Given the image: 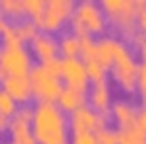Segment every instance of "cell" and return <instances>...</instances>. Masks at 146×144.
I'll list each match as a JSON object with an SVG mask.
<instances>
[{
	"instance_id": "8992f818",
	"label": "cell",
	"mask_w": 146,
	"mask_h": 144,
	"mask_svg": "<svg viewBox=\"0 0 146 144\" xmlns=\"http://www.w3.org/2000/svg\"><path fill=\"white\" fill-rule=\"evenodd\" d=\"M30 70H32V57L23 49V44L0 49V78L30 74Z\"/></svg>"
},
{
	"instance_id": "7402d4cb",
	"label": "cell",
	"mask_w": 146,
	"mask_h": 144,
	"mask_svg": "<svg viewBox=\"0 0 146 144\" xmlns=\"http://www.w3.org/2000/svg\"><path fill=\"white\" fill-rule=\"evenodd\" d=\"M17 32H19V38H21V42H23V40H30V42H32L34 36L38 34V26L32 21V19H30V21H28V19H23V21L17 23Z\"/></svg>"
},
{
	"instance_id": "d6a6232c",
	"label": "cell",
	"mask_w": 146,
	"mask_h": 144,
	"mask_svg": "<svg viewBox=\"0 0 146 144\" xmlns=\"http://www.w3.org/2000/svg\"><path fill=\"white\" fill-rule=\"evenodd\" d=\"M2 23H4V19H2V17H0V26H2Z\"/></svg>"
},
{
	"instance_id": "5b68a950",
	"label": "cell",
	"mask_w": 146,
	"mask_h": 144,
	"mask_svg": "<svg viewBox=\"0 0 146 144\" xmlns=\"http://www.w3.org/2000/svg\"><path fill=\"white\" fill-rule=\"evenodd\" d=\"M138 72H140V64L135 62L133 51L123 42V47L117 51V55L112 59V74L117 78V83L123 89L131 91L138 87Z\"/></svg>"
},
{
	"instance_id": "3957f363",
	"label": "cell",
	"mask_w": 146,
	"mask_h": 144,
	"mask_svg": "<svg viewBox=\"0 0 146 144\" xmlns=\"http://www.w3.org/2000/svg\"><path fill=\"white\" fill-rule=\"evenodd\" d=\"M102 11L129 38L135 40V36H138V28H135V0H102Z\"/></svg>"
},
{
	"instance_id": "5bb4252c",
	"label": "cell",
	"mask_w": 146,
	"mask_h": 144,
	"mask_svg": "<svg viewBox=\"0 0 146 144\" xmlns=\"http://www.w3.org/2000/svg\"><path fill=\"white\" fill-rule=\"evenodd\" d=\"M110 110H112L114 121L121 125V129L123 127H133L135 121H138V108L127 100H117L110 106Z\"/></svg>"
},
{
	"instance_id": "6da1fadb",
	"label": "cell",
	"mask_w": 146,
	"mask_h": 144,
	"mask_svg": "<svg viewBox=\"0 0 146 144\" xmlns=\"http://www.w3.org/2000/svg\"><path fill=\"white\" fill-rule=\"evenodd\" d=\"M68 117L55 102H38L32 108V133L38 144H68Z\"/></svg>"
},
{
	"instance_id": "ba28073f",
	"label": "cell",
	"mask_w": 146,
	"mask_h": 144,
	"mask_svg": "<svg viewBox=\"0 0 146 144\" xmlns=\"http://www.w3.org/2000/svg\"><path fill=\"white\" fill-rule=\"evenodd\" d=\"M70 129L72 133H98L100 129H104L106 125V117L102 115V112L93 110L89 104H85V106L76 108L74 112H70Z\"/></svg>"
},
{
	"instance_id": "f546056e",
	"label": "cell",
	"mask_w": 146,
	"mask_h": 144,
	"mask_svg": "<svg viewBox=\"0 0 146 144\" xmlns=\"http://www.w3.org/2000/svg\"><path fill=\"white\" fill-rule=\"evenodd\" d=\"M135 44H138V49H140L142 59H146V34H138V36H135Z\"/></svg>"
},
{
	"instance_id": "4316f807",
	"label": "cell",
	"mask_w": 146,
	"mask_h": 144,
	"mask_svg": "<svg viewBox=\"0 0 146 144\" xmlns=\"http://www.w3.org/2000/svg\"><path fill=\"white\" fill-rule=\"evenodd\" d=\"M95 138H98V144H117V131L110 129V127L100 129L95 133Z\"/></svg>"
},
{
	"instance_id": "1f68e13d",
	"label": "cell",
	"mask_w": 146,
	"mask_h": 144,
	"mask_svg": "<svg viewBox=\"0 0 146 144\" xmlns=\"http://www.w3.org/2000/svg\"><path fill=\"white\" fill-rule=\"evenodd\" d=\"M9 123H11V121H9L7 117H4V115H0V131H2L4 127H9Z\"/></svg>"
},
{
	"instance_id": "484cf974",
	"label": "cell",
	"mask_w": 146,
	"mask_h": 144,
	"mask_svg": "<svg viewBox=\"0 0 146 144\" xmlns=\"http://www.w3.org/2000/svg\"><path fill=\"white\" fill-rule=\"evenodd\" d=\"M135 28L146 34V0H135Z\"/></svg>"
},
{
	"instance_id": "cb8c5ba5",
	"label": "cell",
	"mask_w": 146,
	"mask_h": 144,
	"mask_svg": "<svg viewBox=\"0 0 146 144\" xmlns=\"http://www.w3.org/2000/svg\"><path fill=\"white\" fill-rule=\"evenodd\" d=\"M80 55H83V62H87V59L98 55V44H95V40L91 36L80 38Z\"/></svg>"
},
{
	"instance_id": "f1b7e54d",
	"label": "cell",
	"mask_w": 146,
	"mask_h": 144,
	"mask_svg": "<svg viewBox=\"0 0 146 144\" xmlns=\"http://www.w3.org/2000/svg\"><path fill=\"white\" fill-rule=\"evenodd\" d=\"M44 68H47L49 72H53L55 76H62V57H55V59H51V62H47Z\"/></svg>"
},
{
	"instance_id": "277c9868",
	"label": "cell",
	"mask_w": 146,
	"mask_h": 144,
	"mask_svg": "<svg viewBox=\"0 0 146 144\" xmlns=\"http://www.w3.org/2000/svg\"><path fill=\"white\" fill-rule=\"evenodd\" d=\"M30 81H32V93L38 98V102H57L62 93V81L44 68V64H36L30 70Z\"/></svg>"
},
{
	"instance_id": "ac0fdd59",
	"label": "cell",
	"mask_w": 146,
	"mask_h": 144,
	"mask_svg": "<svg viewBox=\"0 0 146 144\" xmlns=\"http://www.w3.org/2000/svg\"><path fill=\"white\" fill-rule=\"evenodd\" d=\"M57 47H59V51L64 53V57H76L80 53V38L74 32H68V34H64V36L59 38Z\"/></svg>"
},
{
	"instance_id": "4dcf8cb0",
	"label": "cell",
	"mask_w": 146,
	"mask_h": 144,
	"mask_svg": "<svg viewBox=\"0 0 146 144\" xmlns=\"http://www.w3.org/2000/svg\"><path fill=\"white\" fill-rule=\"evenodd\" d=\"M135 125H138L142 131H146V106L138 108V121H135Z\"/></svg>"
},
{
	"instance_id": "7a4b0ae2",
	"label": "cell",
	"mask_w": 146,
	"mask_h": 144,
	"mask_svg": "<svg viewBox=\"0 0 146 144\" xmlns=\"http://www.w3.org/2000/svg\"><path fill=\"white\" fill-rule=\"evenodd\" d=\"M72 32L78 38L89 36V34H98L106 30V15H104L100 4L91 2V0H83L74 7L72 11Z\"/></svg>"
},
{
	"instance_id": "30bf717a",
	"label": "cell",
	"mask_w": 146,
	"mask_h": 144,
	"mask_svg": "<svg viewBox=\"0 0 146 144\" xmlns=\"http://www.w3.org/2000/svg\"><path fill=\"white\" fill-rule=\"evenodd\" d=\"M62 76L66 81V87L85 91L87 89V68L80 57H64L62 59Z\"/></svg>"
},
{
	"instance_id": "52a82bcc",
	"label": "cell",
	"mask_w": 146,
	"mask_h": 144,
	"mask_svg": "<svg viewBox=\"0 0 146 144\" xmlns=\"http://www.w3.org/2000/svg\"><path fill=\"white\" fill-rule=\"evenodd\" d=\"M72 11H74L72 0H47L44 9H42V15L34 23L38 28L47 30V32H53V30L62 28L66 19L72 17Z\"/></svg>"
},
{
	"instance_id": "ffe728a7",
	"label": "cell",
	"mask_w": 146,
	"mask_h": 144,
	"mask_svg": "<svg viewBox=\"0 0 146 144\" xmlns=\"http://www.w3.org/2000/svg\"><path fill=\"white\" fill-rule=\"evenodd\" d=\"M85 68H87V76L91 78L93 83H95V81H102V78H106L108 68L98 59V55L91 57V59H87V62H85Z\"/></svg>"
},
{
	"instance_id": "7c38bea8",
	"label": "cell",
	"mask_w": 146,
	"mask_h": 144,
	"mask_svg": "<svg viewBox=\"0 0 146 144\" xmlns=\"http://www.w3.org/2000/svg\"><path fill=\"white\" fill-rule=\"evenodd\" d=\"M32 51H34V55L40 59V64H47V62H51V59L57 57L59 47H57V40H55L51 34L38 32L36 36H34V40H32Z\"/></svg>"
},
{
	"instance_id": "e0dca14e",
	"label": "cell",
	"mask_w": 146,
	"mask_h": 144,
	"mask_svg": "<svg viewBox=\"0 0 146 144\" xmlns=\"http://www.w3.org/2000/svg\"><path fill=\"white\" fill-rule=\"evenodd\" d=\"M117 144H146V131H142L138 125L123 127L117 131Z\"/></svg>"
},
{
	"instance_id": "44dd1931",
	"label": "cell",
	"mask_w": 146,
	"mask_h": 144,
	"mask_svg": "<svg viewBox=\"0 0 146 144\" xmlns=\"http://www.w3.org/2000/svg\"><path fill=\"white\" fill-rule=\"evenodd\" d=\"M0 11L7 13L9 17H21L26 15V9H23V0H2L0 2Z\"/></svg>"
},
{
	"instance_id": "2e32d148",
	"label": "cell",
	"mask_w": 146,
	"mask_h": 144,
	"mask_svg": "<svg viewBox=\"0 0 146 144\" xmlns=\"http://www.w3.org/2000/svg\"><path fill=\"white\" fill-rule=\"evenodd\" d=\"M57 106L62 110L74 112L76 108L85 106V91H78V89H72V87H64L59 98H57Z\"/></svg>"
},
{
	"instance_id": "8fae6325",
	"label": "cell",
	"mask_w": 146,
	"mask_h": 144,
	"mask_svg": "<svg viewBox=\"0 0 146 144\" xmlns=\"http://www.w3.org/2000/svg\"><path fill=\"white\" fill-rule=\"evenodd\" d=\"M2 87L15 102H28L32 98V81L30 74H21V76H4Z\"/></svg>"
},
{
	"instance_id": "603a6c76",
	"label": "cell",
	"mask_w": 146,
	"mask_h": 144,
	"mask_svg": "<svg viewBox=\"0 0 146 144\" xmlns=\"http://www.w3.org/2000/svg\"><path fill=\"white\" fill-rule=\"evenodd\" d=\"M15 112H17V102L2 89V91H0V115H4L9 119V117H13Z\"/></svg>"
},
{
	"instance_id": "4fadbf2b",
	"label": "cell",
	"mask_w": 146,
	"mask_h": 144,
	"mask_svg": "<svg viewBox=\"0 0 146 144\" xmlns=\"http://www.w3.org/2000/svg\"><path fill=\"white\" fill-rule=\"evenodd\" d=\"M110 106H112V93H110V83H108V78L95 81L93 87H91V108L104 115Z\"/></svg>"
},
{
	"instance_id": "d6986e66",
	"label": "cell",
	"mask_w": 146,
	"mask_h": 144,
	"mask_svg": "<svg viewBox=\"0 0 146 144\" xmlns=\"http://www.w3.org/2000/svg\"><path fill=\"white\" fill-rule=\"evenodd\" d=\"M0 36H2V40H4V47H19V44H23L21 38H19L17 26H13V23L4 21L2 26H0Z\"/></svg>"
},
{
	"instance_id": "d4e9b609",
	"label": "cell",
	"mask_w": 146,
	"mask_h": 144,
	"mask_svg": "<svg viewBox=\"0 0 146 144\" xmlns=\"http://www.w3.org/2000/svg\"><path fill=\"white\" fill-rule=\"evenodd\" d=\"M44 2L47 0H23V9H26V15L32 17V21L42 15V9H44Z\"/></svg>"
},
{
	"instance_id": "9a60e30c",
	"label": "cell",
	"mask_w": 146,
	"mask_h": 144,
	"mask_svg": "<svg viewBox=\"0 0 146 144\" xmlns=\"http://www.w3.org/2000/svg\"><path fill=\"white\" fill-rule=\"evenodd\" d=\"M95 44H98V59L106 68H110L114 55H117V51L123 47V40L117 38V36H102L100 40H95Z\"/></svg>"
},
{
	"instance_id": "83f0119b",
	"label": "cell",
	"mask_w": 146,
	"mask_h": 144,
	"mask_svg": "<svg viewBox=\"0 0 146 144\" xmlns=\"http://www.w3.org/2000/svg\"><path fill=\"white\" fill-rule=\"evenodd\" d=\"M72 144H98L95 133H74Z\"/></svg>"
},
{
	"instance_id": "9c48e42d",
	"label": "cell",
	"mask_w": 146,
	"mask_h": 144,
	"mask_svg": "<svg viewBox=\"0 0 146 144\" xmlns=\"http://www.w3.org/2000/svg\"><path fill=\"white\" fill-rule=\"evenodd\" d=\"M9 129H11L9 144H38L32 133V108L30 106L17 108V112L9 123Z\"/></svg>"
}]
</instances>
